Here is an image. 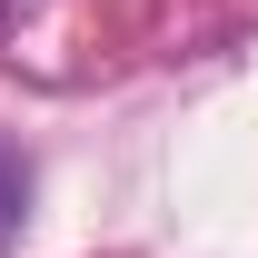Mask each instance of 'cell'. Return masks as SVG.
<instances>
[{
	"mask_svg": "<svg viewBox=\"0 0 258 258\" xmlns=\"http://www.w3.org/2000/svg\"><path fill=\"white\" fill-rule=\"evenodd\" d=\"M40 0H0V40H20V20H30Z\"/></svg>",
	"mask_w": 258,
	"mask_h": 258,
	"instance_id": "7a4b0ae2",
	"label": "cell"
},
{
	"mask_svg": "<svg viewBox=\"0 0 258 258\" xmlns=\"http://www.w3.org/2000/svg\"><path fill=\"white\" fill-rule=\"evenodd\" d=\"M20 219H30V159H20V149L0 139V248L20 238Z\"/></svg>",
	"mask_w": 258,
	"mask_h": 258,
	"instance_id": "6da1fadb",
	"label": "cell"
}]
</instances>
